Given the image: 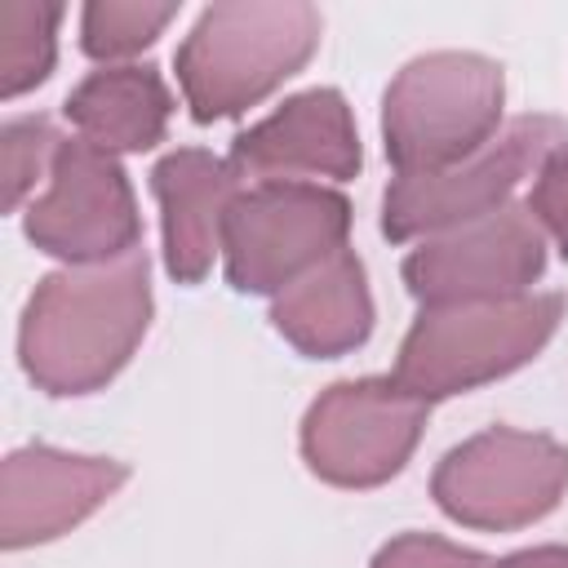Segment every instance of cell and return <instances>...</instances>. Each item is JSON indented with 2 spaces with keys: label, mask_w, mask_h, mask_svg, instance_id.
Returning a JSON list of instances; mask_svg holds the SVG:
<instances>
[{
  "label": "cell",
  "mask_w": 568,
  "mask_h": 568,
  "mask_svg": "<svg viewBox=\"0 0 568 568\" xmlns=\"http://www.w3.org/2000/svg\"><path fill=\"white\" fill-rule=\"evenodd\" d=\"M178 9L182 4H173V0H164V4H151V0H89L84 13H80V49L98 62L142 53L146 44L160 40V31L178 18Z\"/></svg>",
  "instance_id": "e0dca14e"
},
{
  "label": "cell",
  "mask_w": 568,
  "mask_h": 568,
  "mask_svg": "<svg viewBox=\"0 0 568 568\" xmlns=\"http://www.w3.org/2000/svg\"><path fill=\"white\" fill-rule=\"evenodd\" d=\"M231 169L253 182H302V178H355L364 164L359 129L337 89H306L284 98L266 120L235 133Z\"/></svg>",
  "instance_id": "7c38bea8"
},
{
  "label": "cell",
  "mask_w": 568,
  "mask_h": 568,
  "mask_svg": "<svg viewBox=\"0 0 568 568\" xmlns=\"http://www.w3.org/2000/svg\"><path fill=\"white\" fill-rule=\"evenodd\" d=\"M559 320H564L559 293L422 306V315L399 342L395 382L426 404L466 395L537 359L541 346L555 337Z\"/></svg>",
  "instance_id": "277c9868"
},
{
  "label": "cell",
  "mask_w": 568,
  "mask_h": 568,
  "mask_svg": "<svg viewBox=\"0 0 568 568\" xmlns=\"http://www.w3.org/2000/svg\"><path fill=\"white\" fill-rule=\"evenodd\" d=\"M497 568H568V546H528L506 555Z\"/></svg>",
  "instance_id": "44dd1931"
},
{
  "label": "cell",
  "mask_w": 568,
  "mask_h": 568,
  "mask_svg": "<svg viewBox=\"0 0 568 568\" xmlns=\"http://www.w3.org/2000/svg\"><path fill=\"white\" fill-rule=\"evenodd\" d=\"M426 413L430 404L395 377L333 382L302 417V462L333 488H377L408 466Z\"/></svg>",
  "instance_id": "ba28073f"
},
{
  "label": "cell",
  "mask_w": 568,
  "mask_h": 568,
  "mask_svg": "<svg viewBox=\"0 0 568 568\" xmlns=\"http://www.w3.org/2000/svg\"><path fill=\"white\" fill-rule=\"evenodd\" d=\"M351 200L320 182H257L235 195L222 226L226 284L275 297L324 257L346 248Z\"/></svg>",
  "instance_id": "52a82bcc"
},
{
  "label": "cell",
  "mask_w": 568,
  "mask_h": 568,
  "mask_svg": "<svg viewBox=\"0 0 568 568\" xmlns=\"http://www.w3.org/2000/svg\"><path fill=\"white\" fill-rule=\"evenodd\" d=\"M146 328L151 266L138 248L44 275L18 324V359L44 395H93L133 359Z\"/></svg>",
  "instance_id": "6da1fadb"
},
{
  "label": "cell",
  "mask_w": 568,
  "mask_h": 568,
  "mask_svg": "<svg viewBox=\"0 0 568 568\" xmlns=\"http://www.w3.org/2000/svg\"><path fill=\"white\" fill-rule=\"evenodd\" d=\"M129 479L124 462L62 453L49 444H27L4 457L0 470V546L27 550L53 541L106 506Z\"/></svg>",
  "instance_id": "8fae6325"
},
{
  "label": "cell",
  "mask_w": 568,
  "mask_h": 568,
  "mask_svg": "<svg viewBox=\"0 0 568 568\" xmlns=\"http://www.w3.org/2000/svg\"><path fill=\"white\" fill-rule=\"evenodd\" d=\"M67 138L53 129L49 115H13L4 120L0 129V151H4V204L9 209H22L27 191L53 173V160H58V146Z\"/></svg>",
  "instance_id": "ac0fdd59"
},
{
  "label": "cell",
  "mask_w": 568,
  "mask_h": 568,
  "mask_svg": "<svg viewBox=\"0 0 568 568\" xmlns=\"http://www.w3.org/2000/svg\"><path fill=\"white\" fill-rule=\"evenodd\" d=\"M568 493V444L515 430V426H488L457 448H448L430 475L435 506L479 532H515L537 519H546L559 497Z\"/></svg>",
  "instance_id": "8992f818"
},
{
  "label": "cell",
  "mask_w": 568,
  "mask_h": 568,
  "mask_svg": "<svg viewBox=\"0 0 568 568\" xmlns=\"http://www.w3.org/2000/svg\"><path fill=\"white\" fill-rule=\"evenodd\" d=\"M373 320L368 275L351 248H337L271 302L275 333L306 359H337L359 351L373 333Z\"/></svg>",
  "instance_id": "5bb4252c"
},
{
  "label": "cell",
  "mask_w": 568,
  "mask_h": 568,
  "mask_svg": "<svg viewBox=\"0 0 568 568\" xmlns=\"http://www.w3.org/2000/svg\"><path fill=\"white\" fill-rule=\"evenodd\" d=\"M320 31L324 18L306 0L209 4L173 58L191 120H231L271 98L311 62Z\"/></svg>",
  "instance_id": "7a4b0ae2"
},
{
  "label": "cell",
  "mask_w": 568,
  "mask_h": 568,
  "mask_svg": "<svg viewBox=\"0 0 568 568\" xmlns=\"http://www.w3.org/2000/svg\"><path fill=\"white\" fill-rule=\"evenodd\" d=\"M151 191L160 200L169 280L200 284L222 253V226L240 195V173L204 146H178L151 169Z\"/></svg>",
  "instance_id": "4fadbf2b"
},
{
  "label": "cell",
  "mask_w": 568,
  "mask_h": 568,
  "mask_svg": "<svg viewBox=\"0 0 568 568\" xmlns=\"http://www.w3.org/2000/svg\"><path fill=\"white\" fill-rule=\"evenodd\" d=\"M546 271V231L528 204H506L493 217L426 240L404 257V284L422 306L524 297Z\"/></svg>",
  "instance_id": "30bf717a"
},
{
  "label": "cell",
  "mask_w": 568,
  "mask_h": 568,
  "mask_svg": "<svg viewBox=\"0 0 568 568\" xmlns=\"http://www.w3.org/2000/svg\"><path fill=\"white\" fill-rule=\"evenodd\" d=\"M368 568H497V559L444 541L435 532H399L373 555Z\"/></svg>",
  "instance_id": "d6986e66"
},
{
  "label": "cell",
  "mask_w": 568,
  "mask_h": 568,
  "mask_svg": "<svg viewBox=\"0 0 568 568\" xmlns=\"http://www.w3.org/2000/svg\"><path fill=\"white\" fill-rule=\"evenodd\" d=\"M506 75L470 49H435L399 67L382 98V146L399 178L439 173L497 138Z\"/></svg>",
  "instance_id": "3957f363"
},
{
  "label": "cell",
  "mask_w": 568,
  "mask_h": 568,
  "mask_svg": "<svg viewBox=\"0 0 568 568\" xmlns=\"http://www.w3.org/2000/svg\"><path fill=\"white\" fill-rule=\"evenodd\" d=\"M62 115L102 151H151L169 133L173 93L151 62L89 71L62 102Z\"/></svg>",
  "instance_id": "9a60e30c"
},
{
  "label": "cell",
  "mask_w": 568,
  "mask_h": 568,
  "mask_svg": "<svg viewBox=\"0 0 568 568\" xmlns=\"http://www.w3.org/2000/svg\"><path fill=\"white\" fill-rule=\"evenodd\" d=\"M528 209H532L537 226H541V231L559 244V253L568 257V146H559V151L537 169Z\"/></svg>",
  "instance_id": "ffe728a7"
},
{
  "label": "cell",
  "mask_w": 568,
  "mask_h": 568,
  "mask_svg": "<svg viewBox=\"0 0 568 568\" xmlns=\"http://www.w3.org/2000/svg\"><path fill=\"white\" fill-rule=\"evenodd\" d=\"M559 146H568V124L559 115H519L497 129L484 151L453 169L390 178L382 195V235L395 244L435 240L479 217H493L510 204V191L528 173H537Z\"/></svg>",
  "instance_id": "5b68a950"
},
{
  "label": "cell",
  "mask_w": 568,
  "mask_h": 568,
  "mask_svg": "<svg viewBox=\"0 0 568 568\" xmlns=\"http://www.w3.org/2000/svg\"><path fill=\"white\" fill-rule=\"evenodd\" d=\"M22 235L71 266H98L138 253L142 217L120 160L84 138L58 146L49 191L22 213Z\"/></svg>",
  "instance_id": "9c48e42d"
},
{
  "label": "cell",
  "mask_w": 568,
  "mask_h": 568,
  "mask_svg": "<svg viewBox=\"0 0 568 568\" xmlns=\"http://www.w3.org/2000/svg\"><path fill=\"white\" fill-rule=\"evenodd\" d=\"M58 22L62 4L9 0L0 4V93L18 98L49 80L58 62Z\"/></svg>",
  "instance_id": "2e32d148"
}]
</instances>
